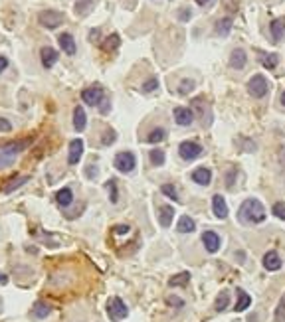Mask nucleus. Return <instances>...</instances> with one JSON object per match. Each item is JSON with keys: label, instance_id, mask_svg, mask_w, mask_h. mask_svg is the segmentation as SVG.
Segmentation results:
<instances>
[{"label": "nucleus", "instance_id": "obj_1", "mask_svg": "<svg viewBox=\"0 0 285 322\" xmlns=\"http://www.w3.org/2000/svg\"><path fill=\"white\" fill-rule=\"evenodd\" d=\"M238 220L242 224H246V225L261 224L265 220V208H263V204L259 200H255V198L244 200V204L238 210Z\"/></svg>", "mask_w": 285, "mask_h": 322}, {"label": "nucleus", "instance_id": "obj_2", "mask_svg": "<svg viewBox=\"0 0 285 322\" xmlns=\"http://www.w3.org/2000/svg\"><path fill=\"white\" fill-rule=\"evenodd\" d=\"M30 144H32V138H24V140H16V142H10V144L0 148V170L10 166L18 158V154L24 152Z\"/></svg>", "mask_w": 285, "mask_h": 322}, {"label": "nucleus", "instance_id": "obj_3", "mask_svg": "<svg viewBox=\"0 0 285 322\" xmlns=\"http://www.w3.org/2000/svg\"><path fill=\"white\" fill-rule=\"evenodd\" d=\"M113 164H115V168H117L119 172L129 174V172H133V170H135V166H137V158H135V154H133V152L123 150V152H117V154H115Z\"/></svg>", "mask_w": 285, "mask_h": 322}, {"label": "nucleus", "instance_id": "obj_4", "mask_svg": "<svg viewBox=\"0 0 285 322\" xmlns=\"http://www.w3.org/2000/svg\"><path fill=\"white\" fill-rule=\"evenodd\" d=\"M107 314H109V318H111L113 322H119V320L127 318L129 310H127V304H125L119 296H113V298H109V302H107Z\"/></svg>", "mask_w": 285, "mask_h": 322}, {"label": "nucleus", "instance_id": "obj_5", "mask_svg": "<svg viewBox=\"0 0 285 322\" xmlns=\"http://www.w3.org/2000/svg\"><path fill=\"white\" fill-rule=\"evenodd\" d=\"M38 22H40L44 28L54 30V28H58V26L64 22V14L58 12V10H42V12L38 14Z\"/></svg>", "mask_w": 285, "mask_h": 322}, {"label": "nucleus", "instance_id": "obj_6", "mask_svg": "<svg viewBox=\"0 0 285 322\" xmlns=\"http://www.w3.org/2000/svg\"><path fill=\"white\" fill-rule=\"evenodd\" d=\"M267 89H269V85H267V79H265L263 75H253V77L248 81V91H249V95L255 97V99L265 97Z\"/></svg>", "mask_w": 285, "mask_h": 322}, {"label": "nucleus", "instance_id": "obj_7", "mask_svg": "<svg viewBox=\"0 0 285 322\" xmlns=\"http://www.w3.org/2000/svg\"><path fill=\"white\" fill-rule=\"evenodd\" d=\"M81 99L87 103V105H93V107H99L107 97H105V91L101 89V87H87V89H83V93H81Z\"/></svg>", "mask_w": 285, "mask_h": 322}, {"label": "nucleus", "instance_id": "obj_8", "mask_svg": "<svg viewBox=\"0 0 285 322\" xmlns=\"http://www.w3.org/2000/svg\"><path fill=\"white\" fill-rule=\"evenodd\" d=\"M178 152H180V158H184V160H196L202 154V146L198 142L184 140V142H180Z\"/></svg>", "mask_w": 285, "mask_h": 322}, {"label": "nucleus", "instance_id": "obj_9", "mask_svg": "<svg viewBox=\"0 0 285 322\" xmlns=\"http://www.w3.org/2000/svg\"><path fill=\"white\" fill-rule=\"evenodd\" d=\"M83 156V140L81 138H73L70 142V154H68V162L73 166V164H79V160Z\"/></svg>", "mask_w": 285, "mask_h": 322}, {"label": "nucleus", "instance_id": "obj_10", "mask_svg": "<svg viewBox=\"0 0 285 322\" xmlns=\"http://www.w3.org/2000/svg\"><path fill=\"white\" fill-rule=\"evenodd\" d=\"M202 243L208 253H216L220 249V235L216 231H204L202 233Z\"/></svg>", "mask_w": 285, "mask_h": 322}, {"label": "nucleus", "instance_id": "obj_11", "mask_svg": "<svg viewBox=\"0 0 285 322\" xmlns=\"http://www.w3.org/2000/svg\"><path fill=\"white\" fill-rule=\"evenodd\" d=\"M40 56H42V65H44L46 69L54 67V65H56V62H58V58H60V54H58V52H56L54 48H50V46L42 48Z\"/></svg>", "mask_w": 285, "mask_h": 322}, {"label": "nucleus", "instance_id": "obj_12", "mask_svg": "<svg viewBox=\"0 0 285 322\" xmlns=\"http://www.w3.org/2000/svg\"><path fill=\"white\" fill-rule=\"evenodd\" d=\"M175 121L180 125V127H188L192 121H194V113L186 107H177L175 109Z\"/></svg>", "mask_w": 285, "mask_h": 322}, {"label": "nucleus", "instance_id": "obj_13", "mask_svg": "<svg viewBox=\"0 0 285 322\" xmlns=\"http://www.w3.org/2000/svg\"><path fill=\"white\" fill-rule=\"evenodd\" d=\"M212 210H214V216H216L218 220H224V218L228 216V204H226V200H224L220 194H216V196L212 198Z\"/></svg>", "mask_w": 285, "mask_h": 322}, {"label": "nucleus", "instance_id": "obj_14", "mask_svg": "<svg viewBox=\"0 0 285 322\" xmlns=\"http://www.w3.org/2000/svg\"><path fill=\"white\" fill-rule=\"evenodd\" d=\"M263 267L267 271H279L281 269V257L277 255V251H267L263 255Z\"/></svg>", "mask_w": 285, "mask_h": 322}, {"label": "nucleus", "instance_id": "obj_15", "mask_svg": "<svg viewBox=\"0 0 285 322\" xmlns=\"http://www.w3.org/2000/svg\"><path fill=\"white\" fill-rule=\"evenodd\" d=\"M58 42H60V48L64 50V54H68V56H75V40H73V36L71 34H62L60 38H58Z\"/></svg>", "mask_w": 285, "mask_h": 322}, {"label": "nucleus", "instance_id": "obj_16", "mask_svg": "<svg viewBox=\"0 0 285 322\" xmlns=\"http://www.w3.org/2000/svg\"><path fill=\"white\" fill-rule=\"evenodd\" d=\"M192 180H194L196 184H200V186L210 184V180H212V172H210V168H206V166L196 168V170L192 172Z\"/></svg>", "mask_w": 285, "mask_h": 322}, {"label": "nucleus", "instance_id": "obj_17", "mask_svg": "<svg viewBox=\"0 0 285 322\" xmlns=\"http://www.w3.org/2000/svg\"><path fill=\"white\" fill-rule=\"evenodd\" d=\"M85 125H87L85 111H83V107H81V105H77V107L73 109V129H75L77 132H81V130L85 129Z\"/></svg>", "mask_w": 285, "mask_h": 322}, {"label": "nucleus", "instance_id": "obj_18", "mask_svg": "<svg viewBox=\"0 0 285 322\" xmlns=\"http://www.w3.org/2000/svg\"><path fill=\"white\" fill-rule=\"evenodd\" d=\"M173 218H175V208L173 206H161L159 208V222H161L163 227H171Z\"/></svg>", "mask_w": 285, "mask_h": 322}, {"label": "nucleus", "instance_id": "obj_19", "mask_svg": "<svg viewBox=\"0 0 285 322\" xmlns=\"http://www.w3.org/2000/svg\"><path fill=\"white\" fill-rule=\"evenodd\" d=\"M246 62H248V58H246V52L244 50H234L232 52V56H230V65L234 67V69H244L246 67Z\"/></svg>", "mask_w": 285, "mask_h": 322}, {"label": "nucleus", "instance_id": "obj_20", "mask_svg": "<svg viewBox=\"0 0 285 322\" xmlns=\"http://www.w3.org/2000/svg\"><path fill=\"white\" fill-rule=\"evenodd\" d=\"M56 202L62 206V208H68L71 202H73V192H71V188H62V190H58V194H56Z\"/></svg>", "mask_w": 285, "mask_h": 322}, {"label": "nucleus", "instance_id": "obj_21", "mask_svg": "<svg viewBox=\"0 0 285 322\" xmlns=\"http://www.w3.org/2000/svg\"><path fill=\"white\" fill-rule=\"evenodd\" d=\"M194 229H196L194 220L188 218V216H180V220H178V224H177V231H178V233H190V231H194Z\"/></svg>", "mask_w": 285, "mask_h": 322}, {"label": "nucleus", "instance_id": "obj_22", "mask_svg": "<svg viewBox=\"0 0 285 322\" xmlns=\"http://www.w3.org/2000/svg\"><path fill=\"white\" fill-rule=\"evenodd\" d=\"M28 180H30V176H16V178H12V180H8V182L4 184L2 192H4V194H10V192H14L16 188L24 186V184H26Z\"/></svg>", "mask_w": 285, "mask_h": 322}, {"label": "nucleus", "instance_id": "obj_23", "mask_svg": "<svg viewBox=\"0 0 285 322\" xmlns=\"http://www.w3.org/2000/svg\"><path fill=\"white\" fill-rule=\"evenodd\" d=\"M249 304H251V296H249L244 289H238V302H236L234 310H236V312H242V310H246Z\"/></svg>", "mask_w": 285, "mask_h": 322}, {"label": "nucleus", "instance_id": "obj_24", "mask_svg": "<svg viewBox=\"0 0 285 322\" xmlns=\"http://www.w3.org/2000/svg\"><path fill=\"white\" fill-rule=\"evenodd\" d=\"M50 312H52V306L48 302H44V300H36L34 306H32V314L36 318H46Z\"/></svg>", "mask_w": 285, "mask_h": 322}, {"label": "nucleus", "instance_id": "obj_25", "mask_svg": "<svg viewBox=\"0 0 285 322\" xmlns=\"http://www.w3.org/2000/svg\"><path fill=\"white\" fill-rule=\"evenodd\" d=\"M269 28H271V36H273V40L279 42V40L283 38V34H285V18H277V20H273Z\"/></svg>", "mask_w": 285, "mask_h": 322}, {"label": "nucleus", "instance_id": "obj_26", "mask_svg": "<svg viewBox=\"0 0 285 322\" xmlns=\"http://www.w3.org/2000/svg\"><path fill=\"white\" fill-rule=\"evenodd\" d=\"M232 30V18H222L216 22V34L218 36H228Z\"/></svg>", "mask_w": 285, "mask_h": 322}, {"label": "nucleus", "instance_id": "obj_27", "mask_svg": "<svg viewBox=\"0 0 285 322\" xmlns=\"http://www.w3.org/2000/svg\"><path fill=\"white\" fill-rule=\"evenodd\" d=\"M188 281H190V273H178V275H175L171 281H169V285L171 287H184V285H188Z\"/></svg>", "mask_w": 285, "mask_h": 322}, {"label": "nucleus", "instance_id": "obj_28", "mask_svg": "<svg viewBox=\"0 0 285 322\" xmlns=\"http://www.w3.org/2000/svg\"><path fill=\"white\" fill-rule=\"evenodd\" d=\"M228 304H230V294H228V290H222V292L218 294V298H216L214 308H216L218 312H222V310L228 308Z\"/></svg>", "mask_w": 285, "mask_h": 322}, {"label": "nucleus", "instance_id": "obj_29", "mask_svg": "<svg viewBox=\"0 0 285 322\" xmlns=\"http://www.w3.org/2000/svg\"><path fill=\"white\" fill-rule=\"evenodd\" d=\"M165 136H167V130H165V129H155V130H151V132H149V136H147V142H153V144H157V142L165 140Z\"/></svg>", "mask_w": 285, "mask_h": 322}, {"label": "nucleus", "instance_id": "obj_30", "mask_svg": "<svg viewBox=\"0 0 285 322\" xmlns=\"http://www.w3.org/2000/svg\"><path fill=\"white\" fill-rule=\"evenodd\" d=\"M149 156H151V162H153L155 166H163V164H165V152H163V150L155 148V150L149 152Z\"/></svg>", "mask_w": 285, "mask_h": 322}, {"label": "nucleus", "instance_id": "obj_31", "mask_svg": "<svg viewBox=\"0 0 285 322\" xmlns=\"http://www.w3.org/2000/svg\"><path fill=\"white\" fill-rule=\"evenodd\" d=\"M107 190H109V200H111V204H117L119 194H117V180H115V178L107 180Z\"/></svg>", "mask_w": 285, "mask_h": 322}, {"label": "nucleus", "instance_id": "obj_32", "mask_svg": "<svg viewBox=\"0 0 285 322\" xmlns=\"http://www.w3.org/2000/svg\"><path fill=\"white\" fill-rule=\"evenodd\" d=\"M277 62H279L277 54H269V56H263V58H261V64H263V67H267V69H273V67L277 65Z\"/></svg>", "mask_w": 285, "mask_h": 322}, {"label": "nucleus", "instance_id": "obj_33", "mask_svg": "<svg viewBox=\"0 0 285 322\" xmlns=\"http://www.w3.org/2000/svg\"><path fill=\"white\" fill-rule=\"evenodd\" d=\"M117 46H119V36L113 34V36H109V38L105 40L103 50H105V52H111V50H117Z\"/></svg>", "mask_w": 285, "mask_h": 322}, {"label": "nucleus", "instance_id": "obj_34", "mask_svg": "<svg viewBox=\"0 0 285 322\" xmlns=\"http://www.w3.org/2000/svg\"><path fill=\"white\" fill-rule=\"evenodd\" d=\"M157 87H159V79H157V77H151L149 81H145V83H142L141 91H142V93H151V91H155Z\"/></svg>", "mask_w": 285, "mask_h": 322}, {"label": "nucleus", "instance_id": "obj_35", "mask_svg": "<svg viewBox=\"0 0 285 322\" xmlns=\"http://www.w3.org/2000/svg\"><path fill=\"white\" fill-rule=\"evenodd\" d=\"M161 190H163V194H165V196H169L171 200L178 202V192L175 190V186H173V184H163V188H161Z\"/></svg>", "mask_w": 285, "mask_h": 322}, {"label": "nucleus", "instance_id": "obj_36", "mask_svg": "<svg viewBox=\"0 0 285 322\" xmlns=\"http://www.w3.org/2000/svg\"><path fill=\"white\" fill-rule=\"evenodd\" d=\"M192 89H194V81H192V79H184V81L180 83V87H178V93L186 95V93H190Z\"/></svg>", "mask_w": 285, "mask_h": 322}, {"label": "nucleus", "instance_id": "obj_37", "mask_svg": "<svg viewBox=\"0 0 285 322\" xmlns=\"http://www.w3.org/2000/svg\"><path fill=\"white\" fill-rule=\"evenodd\" d=\"M273 216H277L279 220H285V202H277L273 206Z\"/></svg>", "mask_w": 285, "mask_h": 322}, {"label": "nucleus", "instance_id": "obj_38", "mask_svg": "<svg viewBox=\"0 0 285 322\" xmlns=\"http://www.w3.org/2000/svg\"><path fill=\"white\" fill-rule=\"evenodd\" d=\"M115 138H117L115 130H107V132H105V138H103V144H113Z\"/></svg>", "mask_w": 285, "mask_h": 322}, {"label": "nucleus", "instance_id": "obj_39", "mask_svg": "<svg viewBox=\"0 0 285 322\" xmlns=\"http://www.w3.org/2000/svg\"><path fill=\"white\" fill-rule=\"evenodd\" d=\"M127 231H129V225H115L113 227V233H117V235H123Z\"/></svg>", "mask_w": 285, "mask_h": 322}, {"label": "nucleus", "instance_id": "obj_40", "mask_svg": "<svg viewBox=\"0 0 285 322\" xmlns=\"http://www.w3.org/2000/svg\"><path fill=\"white\" fill-rule=\"evenodd\" d=\"M10 129H12V125H10L6 119H0V130H6V132H8Z\"/></svg>", "mask_w": 285, "mask_h": 322}, {"label": "nucleus", "instance_id": "obj_41", "mask_svg": "<svg viewBox=\"0 0 285 322\" xmlns=\"http://www.w3.org/2000/svg\"><path fill=\"white\" fill-rule=\"evenodd\" d=\"M6 67H8V60L4 56H0V73H2Z\"/></svg>", "mask_w": 285, "mask_h": 322}, {"label": "nucleus", "instance_id": "obj_42", "mask_svg": "<svg viewBox=\"0 0 285 322\" xmlns=\"http://www.w3.org/2000/svg\"><path fill=\"white\" fill-rule=\"evenodd\" d=\"M169 302H171V304H177V306H182V300H180V298H177V296H171V298H169Z\"/></svg>", "mask_w": 285, "mask_h": 322}, {"label": "nucleus", "instance_id": "obj_43", "mask_svg": "<svg viewBox=\"0 0 285 322\" xmlns=\"http://www.w3.org/2000/svg\"><path fill=\"white\" fill-rule=\"evenodd\" d=\"M85 174H87V178H95L97 176V172H93V166H87V172Z\"/></svg>", "mask_w": 285, "mask_h": 322}, {"label": "nucleus", "instance_id": "obj_44", "mask_svg": "<svg viewBox=\"0 0 285 322\" xmlns=\"http://www.w3.org/2000/svg\"><path fill=\"white\" fill-rule=\"evenodd\" d=\"M196 2H198L200 6H210V4L214 2V0H196Z\"/></svg>", "mask_w": 285, "mask_h": 322}, {"label": "nucleus", "instance_id": "obj_45", "mask_svg": "<svg viewBox=\"0 0 285 322\" xmlns=\"http://www.w3.org/2000/svg\"><path fill=\"white\" fill-rule=\"evenodd\" d=\"M188 18H190V12H188V10L184 8V10L180 12V20H188Z\"/></svg>", "mask_w": 285, "mask_h": 322}, {"label": "nucleus", "instance_id": "obj_46", "mask_svg": "<svg viewBox=\"0 0 285 322\" xmlns=\"http://www.w3.org/2000/svg\"><path fill=\"white\" fill-rule=\"evenodd\" d=\"M8 283V277L4 273H0V285H6Z\"/></svg>", "mask_w": 285, "mask_h": 322}, {"label": "nucleus", "instance_id": "obj_47", "mask_svg": "<svg viewBox=\"0 0 285 322\" xmlns=\"http://www.w3.org/2000/svg\"><path fill=\"white\" fill-rule=\"evenodd\" d=\"M97 36H99V30H91V32H89V38H91V40H97Z\"/></svg>", "mask_w": 285, "mask_h": 322}, {"label": "nucleus", "instance_id": "obj_48", "mask_svg": "<svg viewBox=\"0 0 285 322\" xmlns=\"http://www.w3.org/2000/svg\"><path fill=\"white\" fill-rule=\"evenodd\" d=\"M281 162H283V166H285V148L281 150Z\"/></svg>", "mask_w": 285, "mask_h": 322}, {"label": "nucleus", "instance_id": "obj_49", "mask_svg": "<svg viewBox=\"0 0 285 322\" xmlns=\"http://www.w3.org/2000/svg\"><path fill=\"white\" fill-rule=\"evenodd\" d=\"M281 103H283V105H285V93H283V95H281Z\"/></svg>", "mask_w": 285, "mask_h": 322}]
</instances>
